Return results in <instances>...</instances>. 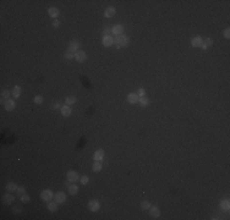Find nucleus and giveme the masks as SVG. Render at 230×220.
I'll return each mask as SVG.
<instances>
[{
	"label": "nucleus",
	"instance_id": "obj_1",
	"mask_svg": "<svg viewBox=\"0 0 230 220\" xmlns=\"http://www.w3.org/2000/svg\"><path fill=\"white\" fill-rule=\"evenodd\" d=\"M54 193L52 190H44L42 191V193H40V198H42L43 202H50L53 198H54Z\"/></svg>",
	"mask_w": 230,
	"mask_h": 220
},
{
	"label": "nucleus",
	"instance_id": "obj_2",
	"mask_svg": "<svg viewBox=\"0 0 230 220\" xmlns=\"http://www.w3.org/2000/svg\"><path fill=\"white\" fill-rule=\"evenodd\" d=\"M87 208H88L91 212H98L99 210V208H100V203H99V201H97V199H92V201H89L88 202V204H87Z\"/></svg>",
	"mask_w": 230,
	"mask_h": 220
},
{
	"label": "nucleus",
	"instance_id": "obj_3",
	"mask_svg": "<svg viewBox=\"0 0 230 220\" xmlns=\"http://www.w3.org/2000/svg\"><path fill=\"white\" fill-rule=\"evenodd\" d=\"M66 177H67V181H69V182H72V183L80 180L79 172H77V171H75V170H70V171H67V174H66Z\"/></svg>",
	"mask_w": 230,
	"mask_h": 220
},
{
	"label": "nucleus",
	"instance_id": "obj_4",
	"mask_svg": "<svg viewBox=\"0 0 230 220\" xmlns=\"http://www.w3.org/2000/svg\"><path fill=\"white\" fill-rule=\"evenodd\" d=\"M115 43H116L119 47H126V45L128 44V39L126 36H119L116 37V39H115Z\"/></svg>",
	"mask_w": 230,
	"mask_h": 220
},
{
	"label": "nucleus",
	"instance_id": "obj_5",
	"mask_svg": "<svg viewBox=\"0 0 230 220\" xmlns=\"http://www.w3.org/2000/svg\"><path fill=\"white\" fill-rule=\"evenodd\" d=\"M102 42H103V45H104L105 48H109V47H112V45L114 44L115 40L113 38V36H104Z\"/></svg>",
	"mask_w": 230,
	"mask_h": 220
},
{
	"label": "nucleus",
	"instance_id": "obj_6",
	"mask_svg": "<svg viewBox=\"0 0 230 220\" xmlns=\"http://www.w3.org/2000/svg\"><path fill=\"white\" fill-rule=\"evenodd\" d=\"M54 198L59 204H63V203H65V201H66V195L60 191V192H56V193H55Z\"/></svg>",
	"mask_w": 230,
	"mask_h": 220
},
{
	"label": "nucleus",
	"instance_id": "obj_7",
	"mask_svg": "<svg viewBox=\"0 0 230 220\" xmlns=\"http://www.w3.org/2000/svg\"><path fill=\"white\" fill-rule=\"evenodd\" d=\"M122 32H124V26H122V25H115L113 28H112V33H113L115 37L122 36Z\"/></svg>",
	"mask_w": 230,
	"mask_h": 220
},
{
	"label": "nucleus",
	"instance_id": "obj_8",
	"mask_svg": "<svg viewBox=\"0 0 230 220\" xmlns=\"http://www.w3.org/2000/svg\"><path fill=\"white\" fill-rule=\"evenodd\" d=\"M4 108H5V110H7V111H12V110L16 108V103H15V100H12V99H7L6 102H5V104H4Z\"/></svg>",
	"mask_w": 230,
	"mask_h": 220
},
{
	"label": "nucleus",
	"instance_id": "obj_9",
	"mask_svg": "<svg viewBox=\"0 0 230 220\" xmlns=\"http://www.w3.org/2000/svg\"><path fill=\"white\" fill-rule=\"evenodd\" d=\"M79 48H80V43L77 42V40H71L70 44H69V52H71V53L79 52Z\"/></svg>",
	"mask_w": 230,
	"mask_h": 220
},
{
	"label": "nucleus",
	"instance_id": "obj_10",
	"mask_svg": "<svg viewBox=\"0 0 230 220\" xmlns=\"http://www.w3.org/2000/svg\"><path fill=\"white\" fill-rule=\"evenodd\" d=\"M60 111H61V115L63 116H65V117H69L71 115V113H72V109L69 107V105H63V107L60 108Z\"/></svg>",
	"mask_w": 230,
	"mask_h": 220
},
{
	"label": "nucleus",
	"instance_id": "obj_11",
	"mask_svg": "<svg viewBox=\"0 0 230 220\" xmlns=\"http://www.w3.org/2000/svg\"><path fill=\"white\" fill-rule=\"evenodd\" d=\"M13 201H15V197H13L11 193H5V195L3 196V202H4L5 204H7V205L12 204Z\"/></svg>",
	"mask_w": 230,
	"mask_h": 220
},
{
	"label": "nucleus",
	"instance_id": "obj_12",
	"mask_svg": "<svg viewBox=\"0 0 230 220\" xmlns=\"http://www.w3.org/2000/svg\"><path fill=\"white\" fill-rule=\"evenodd\" d=\"M191 44H192V47H201L202 44H203V38L202 37H200V36H196V37H194L192 38V40H191Z\"/></svg>",
	"mask_w": 230,
	"mask_h": 220
},
{
	"label": "nucleus",
	"instance_id": "obj_13",
	"mask_svg": "<svg viewBox=\"0 0 230 220\" xmlns=\"http://www.w3.org/2000/svg\"><path fill=\"white\" fill-rule=\"evenodd\" d=\"M75 59H76V61H79V62H83V61H86V59H87V54L85 52H76L75 53Z\"/></svg>",
	"mask_w": 230,
	"mask_h": 220
},
{
	"label": "nucleus",
	"instance_id": "obj_14",
	"mask_svg": "<svg viewBox=\"0 0 230 220\" xmlns=\"http://www.w3.org/2000/svg\"><path fill=\"white\" fill-rule=\"evenodd\" d=\"M59 9L58 7H55V6H52V7H49L48 9V15L50 16V17H53V18H55L56 20V17L59 16Z\"/></svg>",
	"mask_w": 230,
	"mask_h": 220
},
{
	"label": "nucleus",
	"instance_id": "obj_15",
	"mask_svg": "<svg viewBox=\"0 0 230 220\" xmlns=\"http://www.w3.org/2000/svg\"><path fill=\"white\" fill-rule=\"evenodd\" d=\"M139 99H140V97L136 93H130L127 95V102L130 104H137L139 103Z\"/></svg>",
	"mask_w": 230,
	"mask_h": 220
},
{
	"label": "nucleus",
	"instance_id": "obj_16",
	"mask_svg": "<svg viewBox=\"0 0 230 220\" xmlns=\"http://www.w3.org/2000/svg\"><path fill=\"white\" fill-rule=\"evenodd\" d=\"M115 12H116V10H115V7H113V6H109V7H107V9H105L104 16L107 17V18H112V17L115 15Z\"/></svg>",
	"mask_w": 230,
	"mask_h": 220
},
{
	"label": "nucleus",
	"instance_id": "obj_17",
	"mask_svg": "<svg viewBox=\"0 0 230 220\" xmlns=\"http://www.w3.org/2000/svg\"><path fill=\"white\" fill-rule=\"evenodd\" d=\"M160 215V210L158 207H151L149 208V217L152 218H159Z\"/></svg>",
	"mask_w": 230,
	"mask_h": 220
},
{
	"label": "nucleus",
	"instance_id": "obj_18",
	"mask_svg": "<svg viewBox=\"0 0 230 220\" xmlns=\"http://www.w3.org/2000/svg\"><path fill=\"white\" fill-rule=\"evenodd\" d=\"M103 158H104V150H103V149H98L97 152L93 154L94 162H100V160H102Z\"/></svg>",
	"mask_w": 230,
	"mask_h": 220
},
{
	"label": "nucleus",
	"instance_id": "obj_19",
	"mask_svg": "<svg viewBox=\"0 0 230 220\" xmlns=\"http://www.w3.org/2000/svg\"><path fill=\"white\" fill-rule=\"evenodd\" d=\"M21 87L20 86H15L12 88V91H11V94H12V97L15 98V99H17V98H20V95H21Z\"/></svg>",
	"mask_w": 230,
	"mask_h": 220
},
{
	"label": "nucleus",
	"instance_id": "obj_20",
	"mask_svg": "<svg viewBox=\"0 0 230 220\" xmlns=\"http://www.w3.org/2000/svg\"><path fill=\"white\" fill-rule=\"evenodd\" d=\"M17 185L15 182H7L6 183V186H5V190L7 191V192H15V191H17Z\"/></svg>",
	"mask_w": 230,
	"mask_h": 220
},
{
	"label": "nucleus",
	"instance_id": "obj_21",
	"mask_svg": "<svg viewBox=\"0 0 230 220\" xmlns=\"http://www.w3.org/2000/svg\"><path fill=\"white\" fill-rule=\"evenodd\" d=\"M77 192H79V186L76 185V183H72V185H69V193L71 196H75L77 195Z\"/></svg>",
	"mask_w": 230,
	"mask_h": 220
},
{
	"label": "nucleus",
	"instance_id": "obj_22",
	"mask_svg": "<svg viewBox=\"0 0 230 220\" xmlns=\"http://www.w3.org/2000/svg\"><path fill=\"white\" fill-rule=\"evenodd\" d=\"M58 202L56 201H54V202H48V209L50 210V212H56L58 210Z\"/></svg>",
	"mask_w": 230,
	"mask_h": 220
},
{
	"label": "nucleus",
	"instance_id": "obj_23",
	"mask_svg": "<svg viewBox=\"0 0 230 220\" xmlns=\"http://www.w3.org/2000/svg\"><path fill=\"white\" fill-rule=\"evenodd\" d=\"M9 97H10V92L7 89H3L1 91V104H5V102L9 99Z\"/></svg>",
	"mask_w": 230,
	"mask_h": 220
},
{
	"label": "nucleus",
	"instance_id": "obj_24",
	"mask_svg": "<svg viewBox=\"0 0 230 220\" xmlns=\"http://www.w3.org/2000/svg\"><path fill=\"white\" fill-rule=\"evenodd\" d=\"M92 170L94 172H99L102 170V164H100V162H94L93 165H92Z\"/></svg>",
	"mask_w": 230,
	"mask_h": 220
},
{
	"label": "nucleus",
	"instance_id": "obj_25",
	"mask_svg": "<svg viewBox=\"0 0 230 220\" xmlns=\"http://www.w3.org/2000/svg\"><path fill=\"white\" fill-rule=\"evenodd\" d=\"M220 208L224 209V210H229V208H230V202H229V199H224V201L220 202Z\"/></svg>",
	"mask_w": 230,
	"mask_h": 220
},
{
	"label": "nucleus",
	"instance_id": "obj_26",
	"mask_svg": "<svg viewBox=\"0 0 230 220\" xmlns=\"http://www.w3.org/2000/svg\"><path fill=\"white\" fill-rule=\"evenodd\" d=\"M75 103H76V98L75 97H66V99H65V104L66 105L71 107V105L75 104Z\"/></svg>",
	"mask_w": 230,
	"mask_h": 220
},
{
	"label": "nucleus",
	"instance_id": "obj_27",
	"mask_svg": "<svg viewBox=\"0 0 230 220\" xmlns=\"http://www.w3.org/2000/svg\"><path fill=\"white\" fill-rule=\"evenodd\" d=\"M139 103L141 104V107H147V105L149 104V102H148V99L147 98H145V97H142V98H140L139 99Z\"/></svg>",
	"mask_w": 230,
	"mask_h": 220
},
{
	"label": "nucleus",
	"instance_id": "obj_28",
	"mask_svg": "<svg viewBox=\"0 0 230 220\" xmlns=\"http://www.w3.org/2000/svg\"><path fill=\"white\" fill-rule=\"evenodd\" d=\"M141 208L143 209V210L149 209V208H151V203H149L148 201H143V202H142V203H141Z\"/></svg>",
	"mask_w": 230,
	"mask_h": 220
},
{
	"label": "nucleus",
	"instance_id": "obj_29",
	"mask_svg": "<svg viewBox=\"0 0 230 220\" xmlns=\"http://www.w3.org/2000/svg\"><path fill=\"white\" fill-rule=\"evenodd\" d=\"M30 201H31V198H30V196H28V195L24 193V195L21 196V202H22V203H28Z\"/></svg>",
	"mask_w": 230,
	"mask_h": 220
},
{
	"label": "nucleus",
	"instance_id": "obj_30",
	"mask_svg": "<svg viewBox=\"0 0 230 220\" xmlns=\"http://www.w3.org/2000/svg\"><path fill=\"white\" fill-rule=\"evenodd\" d=\"M65 59H66V60H72V59H75V54L71 53V52H66Z\"/></svg>",
	"mask_w": 230,
	"mask_h": 220
},
{
	"label": "nucleus",
	"instance_id": "obj_31",
	"mask_svg": "<svg viewBox=\"0 0 230 220\" xmlns=\"http://www.w3.org/2000/svg\"><path fill=\"white\" fill-rule=\"evenodd\" d=\"M33 100H34L36 104H42L43 103V97H42V95H36Z\"/></svg>",
	"mask_w": 230,
	"mask_h": 220
},
{
	"label": "nucleus",
	"instance_id": "obj_32",
	"mask_svg": "<svg viewBox=\"0 0 230 220\" xmlns=\"http://www.w3.org/2000/svg\"><path fill=\"white\" fill-rule=\"evenodd\" d=\"M88 181H89V177L88 176H82V177H80V182L82 183V185H86V183H88Z\"/></svg>",
	"mask_w": 230,
	"mask_h": 220
},
{
	"label": "nucleus",
	"instance_id": "obj_33",
	"mask_svg": "<svg viewBox=\"0 0 230 220\" xmlns=\"http://www.w3.org/2000/svg\"><path fill=\"white\" fill-rule=\"evenodd\" d=\"M17 195H20V196H22V195H24L25 193V187L24 186H18L17 187Z\"/></svg>",
	"mask_w": 230,
	"mask_h": 220
},
{
	"label": "nucleus",
	"instance_id": "obj_34",
	"mask_svg": "<svg viewBox=\"0 0 230 220\" xmlns=\"http://www.w3.org/2000/svg\"><path fill=\"white\" fill-rule=\"evenodd\" d=\"M137 95H139L140 98L145 97V95H146V91H145L143 88H140V89H139V94H137Z\"/></svg>",
	"mask_w": 230,
	"mask_h": 220
},
{
	"label": "nucleus",
	"instance_id": "obj_35",
	"mask_svg": "<svg viewBox=\"0 0 230 220\" xmlns=\"http://www.w3.org/2000/svg\"><path fill=\"white\" fill-rule=\"evenodd\" d=\"M224 37H225L227 39L230 38V28H225V31H224Z\"/></svg>",
	"mask_w": 230,
	"mask_h": 220
},
{
	"label": "nucleus",
	"instance_id": "obj_36",
	"mask_svg": "<svg viewBox=\"0 0 230 220\" xmlns=\"http://www.w3.org/2000/svg\"><path fill=\"white\" fill-rule=\"evenodd\" d=\"M206 44H207V45H212V44H213V40L210 39V38H207V39H206Z\"/></svg>",
	"mask_w": 230,
	"mask_h": 220
},
{
	"label": "nucleus",
	"instance_id": "obj_37",
	"mask_svg": "<svg viewBox=\"0 0 230 220\" xmlns=\"http://www.w3.org/2000/svg\"><path fill=\"white\" fill-rule=\"evenodd\" d=\"M59 25H60V22H59L58 20H54V21H53V26H54V27H59Z\"/></svg>",
	"mask_w": 230,
	"mask_h": 220
},
{
	"label": "nucleus",
	"instance_id": "obj_38",
	"mask_svg": "<svg viewBox=\"0 0 230 220\" xmlns=\"http://www.w3.org/2000/svg\"><path fill=\"white\" fill-rule=\"evenodd\" d=\"M201 48H202V49H203V50H206L207 48H208V45H207V44H206V43L203 42V44H202V45H201Z\"/></svg>",
	"mask_w": 230,
	"mask_h": 220
},
{
	"label": "nucleus",
	"instance_id": "obj_39",
	"mask_svg": "<svg viewBox=\"0 0 230 220\" xmlns=\"http://www.w3.org/2000/svg\"><path fill=\"white\" fill-rule=\"evenodd\" d=\"M53 108H56V109H58V108H61V107L59 105V103H56V104H54V105H53Z\"/></svg>",
	"mask_w": 230,
	"mask_h": 220
}]
</instances>
